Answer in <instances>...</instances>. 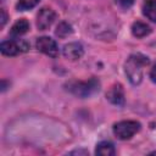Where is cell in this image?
<instances>
[{"label": "cell", "instance_id": "cell-1", "mask_svg": "<svg viewBox=\"0 0 156 156\" xmlns=\"http://www.w3.org/2000/svg\"><path fill=\"white\" fill-rule=\"evenodd\" d=\"M149 62V57L143 54H134L128 57L124 65V71L132 84H139L141 82L144 67L147 66Z\"/></svg>", "mask_w": 156, "mask_h": 156}, {"label": "cell", "instance_id": "cell-2", "mask_svg": "<svg viewBox=\"0 0 156 156\" xmlns=\"http://www.w3.org/2000/svg\"><path fill=\"white\" fill-rule=\"evenodd\" d=\"M67 90L78 98H89L100 90V82L96 78H90L89 80H72L66 84Z\"/></svg>", "mask_w": 156, "mask_h": 156}, {"label": "cell", "instance_id": "cell-3", "mask_svg": "<svg viewBox=\"0 0 156 156\" xmlns=\"http://www.w3.org/2000/svg\"><path fill=\"white\" fill-rule=\"evenodd\" d=\"M140 130V123L136 121H121L113 124V133L121 140H128Z\"/></svg>", "mask_w": 156, "mask_h": 156}, {"label": "cell", "instance_id": "cell-4", "mask_svg": "<svg viewBox=\"0 0 156 156\" xmlns=\"http://www.w3.org/2000/svg\"><path fill=\"white\" fill-rule=\"evenodd\" d=\"M29 49V44L26 40H6L0 45V51L6 56H15L21 52H26Z\"/></svg>", "mask_w": 156, "mask_h": 156}, {"label": "cell", "instance_id": "cell-5", "mask_svg": "<svg viewBox=\"0 0 156 156\" xmlns=\"http://www.w3.org/2000/svg\"><path fill=\"white\" fill-rule=\"evenodd\" d=\"M35 46L40 52H43V54H45L50 57H56L58 55V46H57L56 41L51 38H49V37L38 38L37 43H35Z\"/></svg>", "mask_w": 156, "mask_h": 156}, {"label": "cell", "instance_id": "cell-6", "mask_svg": "<svg viewBox=\"0 0 156 156\" xmlns=\"http://www.w3.org/2000/svg\"><path fill=\"white\" fill-rule=\"evenodd\" d=\"M56 20V13L50 7H43L37 16V27L39 30H46Z\"/></svg>", "mask_w": 156, "mask_h": 156}, {"label": "cell", "instance_id": "cell-7", "mask_svg": "<svg viewBox=\"0 0 156 156\" xmlns=\"http://www.w3.org/2000/svg\"><path fill=\"white\" fill-rule=\"evenodd\" d=\"M106 99L117 106L124 105V90L121 84H113L106 93Z\"/></svg>", "mask_w": 156, "mask_h": 156}, {"label": "cell", "instance_id": "cell-8", "mask_svg": "<svg viewBox=\"0 0 156 156\" xmlns=\"http://www.w3.org/2000/svg\"><path fill=\"white\" fill-rule=\"evenodd\" d=\"M62 54L67 60L76 61V60H79L83 56L84 49H83L82 44H79V43H68L63 46Z\"/></svg>", "mask_w": 156, "mask_h": 156}, {"label": "cell", "instance_id": "cell-9", "mask_svg": "<svg viewBox=\"0 0 156 156\" xmlns=\"http://www.w3.org/2000/svg\"><path fill=\"white\" fill-rule=\"evenodd\" d=\"M132 33L136 38H144V37H146V35H149L151 33V28L146 23L136 21L132 26Z\"/></svg>", "mask_w": 156, "mask_h": 156}, {"label": "cell", "instance_id": "cell-10", "mask_svg": "<svg viewBox=\"0 0 156 156\" xmlns=\"http://www.w3.org/2000/svg\"><path fill=\"white\" fill-rule=\"evenodd\" d=\"M96 155H101V156H113L116 154L115 146L110 141H101L96 145V150H95Z\"/></svg>", "mask_w": 156, "mask_h": 156}, {"label": "cell", "instance_id": "cell-11", "mask_svg": "<svg viewBox=\"0 0 156 156\" xmlns=\"http://www.w3.org/2000/svg\"><path fill=\"white\" fill-rule=\"evenodd\" d=\"M143 13L152 22H156V0H145L143 4Z\"/></svg>", "mask_w": 156, "mask_h": 156}, {"label": "cell", "instance_id": "cell-12", "mask_svg": "<svg viewBox=\"0 0 156 156\" xmlns=\"http://www.w3.org/2000/svg\"><path fill=\"white\" fill-rule=\"evenodd\" d=\"M29 30V23L27 20L24 18H21L18 20L11 28V34L12 35H22V34H26L27 32Z\"/></svg>", "mask_w": 156, "mask_h": 156}, {"label": "cell", "instance_id": "cell-13", "mask_svg": "<svg viewBox=\"0 0 156 156\" xmlns=\"http://www.w3.org/2000/svg\"><path fill=\"white\" fill-rule=\"evenodd\" d=\"M72 32H73V30H72V27H71L67 22H61V23L57 26L55 34H56L58 38H66V37L69 35Z\"/></svg>", "mask_w": 156, "mask_h": 156}, {"label": "cell", "instance_id": "cell-14", "mask_svg": "<svg viewBox=\"0 0 156 156\" xmlns=\"http://www.w3.org/2000/svg\"><path fill=\"white\" fill-rule=\"evenodd\" d=\"M40 0H18L17 10L18 11H26L29 9H33Z\"/></svg>", "mask_w": 156, "mask_h": 156}, {"label": "cell", "instance_id": "cell-15", "mask_svg": "<svg viewBox=\"0 0 156 156\" xmlns=\"http://www.w3.org/2000/svg\"><path fill=\"white\" fill-rule=\"evenodd\" d=\"M115 1L122 9H128V7H130L134 4V0H115Z\"/></svg>", "mask_w": 156, "mask_h": 156}, {"label": "cell", "instance_id": "cell-16", "mask_svg": "<svg viewBox=\"0 0 156 156\" xmlns=\"http://www.w3.org/2000/svg\"><path fill=\"white\" fill-rule=\"evenodd\" d=\"M0 13H1V17H0V20H1V27L6 23V20H7V16H6V12H5V10L4 9H1V11H0Z\"/></svg>", "mask_w": 156, "mask_h": 156}, {"label": "cell", "instance_id": "cell-17", "mask_svg": "<svg viewBox=\"0 0 156 156\" xmlns=\"http://www.w3.org/2000/svg\"><path fill=\"white\" fill-rule=\"evenodd\" d=\"M150 78H151V80H152L154 83H156V65L152 67V69H151V72H150Z\"/></svg>", "mask_w": 156, "mask_h": 156}]
</instances>
